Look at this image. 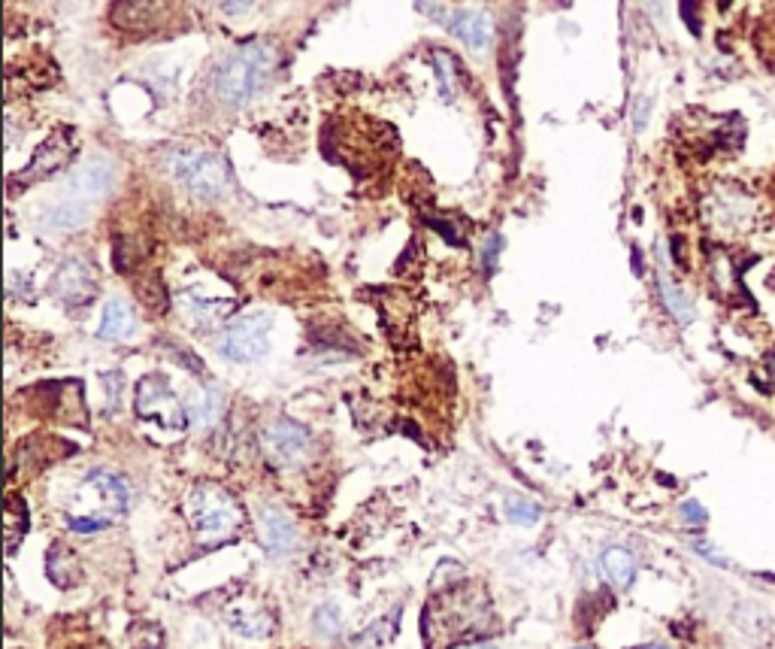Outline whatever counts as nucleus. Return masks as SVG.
I'll return each instance as SVG.
<instances>
[{"mask_svg": "<svg viewBox=\"0 0 775 649\" xmlns=\"http://www.w3.org/2000/svg\"><path fill=\"white\" fill-rule=\"evenodd\" d=\"M3 528H7V549H10V552H15L19 537H25V531H27V504L19 495L7 497Z\"/></svg>", "mask_w": 775, "mask_h": 649, "instance_id": "20", "label": "nucleus"}, {"mask_svg": "<svg viewBox=\"0 0 775 649\" xmlns=\"http://www.w3.org/2000/svg\"><path fill=\"white\" fill-rule=\"evenodd\" d=\"M261 444L267 459L279 465V468H297L310 459L313 452V434L306 432L303 425L291 419H273L261 432Z\"/></svg>", "mask_w": 775, "mask_h": 649, "instance_id": "8", "label": "nucleus"}, {"mask_svg": "<svg viewBox=\"0 0 775 649\" xmlns=\"http://www.w3.org/2000/svg\"><path fill=\"white\" fill-rule=\"evenodd\" d=\"M86 222H88V204H82V201H64V204L52 206L49 213L43 216V225H46L49 231H58V234L82 228Z\"/></svg>", "mask_w": 775, "mask_h": 649, "instance_id": "19", "label": "nucleus"}, {"mask_svg": "<svg viewBox=\"0 0 775 649\" xmlns=\"http://www.w3.org/2000/svg\"><path fill=\"white\" fill-rule=\"evenodd\" d=\"M188 523L201 540H227L243 528V507L227 489L213 483L198 485L188 495Z\"/></svg>", "mask_w": 775, "mask_h": 649, "instance_id": "4", "label": "nucleus"}, {"mask_svg": "<svg viewBox=\"0 0 775 649\" xmlns=\"http://www.w3.org/2000/svg\"><path fill=\"white\" fill-rule=\"evenodd\" d=\"M218 416H222V389L206 385L201 389V395L191 401V419L198 425H213Z\"/></svg>", "mask_w": 775, "mask_h": 649, "instance_id": "23", "label": "nucleus"}, {"mask_svg": "<svg viewBox=\"0 0 775 649\" xmlns=\"http://www.w3.org/2000/svg\"><path fill=\"white\" fill-rule=\"evenodd\" d=\"M658 282H661V298L663 304H666V310H670V316H673L675 322H682V325H688L690 318H694V306H690V301L685 298V292H682L663 270Z\"/></svg>", "mask_w": 775, "mask_h": 649, "instance_id": "21", "label": "nucleus"}, {"mask_svg": "<svg viewBox=\"0 0 775 649\" xmlns=\"http://www.w3.org/2000/svg\"><path fill=\"white\" fill-rule=\"evenodd\" d=\"M127 489L125 483L110 471H91L79 483V492L74 497V513H70V528L79 535L101 531L106 525L119 523L125 516Z\"/></svg>", "mask_w": 775, "mask_h": 649, "instance_id": "3", "label": "nucleus"}, {"mask_svg": "<svg viewBox=\"0 0 775 649\" xmlns=\"http://www.w3.org/2000/svg\"><path fill=\"white\" fill-rule=\"evenodd\" d=\"M600 564H603V573H606V580H609L615 589H627L633 580H637V559H633V552H630V549L625 547L603 549Z\"/></svg>", "mask_w": 775, "mask_h": 649, "instance_id": "16", "label": "nucleus"}, {"mask_svg": "<svg viewBox=\"0 0 775 649\" xmlns=\"http://www.w3.org/2000/svg\"><path fill=\"white\" fill-rule=\"evenodd\" d=\"M137 413L139 419L151 422V425H158L164 432L182 434L188 425V416L182 404H179V398L170 392L167 380L158 377V373H151V377H146L137 385Z\"/></svg>", "mask_w": 775, "mask_h": 649, "instance_id": "7", "label": "nucleus"}, {"mask_svg": "<svg viewBox=\"0 0 775 649\" xmlns=\"http://www.w3.org/2000/svg\"><path fill=\"white\" fill-rule=\"evenodd\" d=\"M52 292L58 294L64 304H88L98 294V273L82 258H67L55 273V280H52Z\"/></svg>", "mask_w": 775, "mask_h": 649, "instance_id": "11", "label": "nucleus"}, {"mask_svg": "<svg viewBox=\"0 0 775 649\" xmlns=\"http://www.w3.org/2000/svg\"><path fill=\"white\" fill-rule=\"evenodd\" d=\"M227 625L237 631L239 637H251V640H261L273 631V616L261 607H234L227 611Z\"/></svg>", "mask_w": 775, "mask_h": 649, "instance_id": "17", "label": "nucleus"}, {"mask_svg": "<svg viewBox=\"0 0 775 649\" xmlns=\"http://www.w3.org/2000/svg\"><path fill=\"white\" fill-rule=\"evenodd\" d=\"M685 519H688V523L700 525V523H706V513L700 510V504H694V501H690V504H685Z\"/></svg>", "mask_w": 775, "mask_h": 649, "instance_id": "27", "label": "nucleus"}, {"mask_svg": "<svg viewBox=\"0 0 775 649\" xmlns=\"http://www.w3.org/2000/svg\"><path fill=\"white\" fill-rule=\"evenodd\" d=\"M506 516L518 525H533L539 523V507L537 504H530V501L513 497V501H506Z\"/></svg>", "mask_w": 775, "mask_h": 649, "instance_id": "26", "label": "nucleus"}, {"mask_svg": "<svg viewBox=\"0 0 775 649\" xmlns=\"http://www.w3.org/2000/svg\"><path fill=\"white\" fill-rule=\"evenodd\" d=\"M633 649H670V647H663V644H645V647H633Z\"/></svg>", "mask_w": 775, "mask_h": 649, "instance_id": "30", "label": "nucleus"}, {"mask_svg": "<svg viewBox=\"0 0 775 649\" xmlns=\"http://www.w3.org/2000/svg\"><path fill=\"white\" fill-rule=\"evenodd\" d=\"M276 70V49L267 43H243L237 49H231L215 64L213 70V98L222 107H246L251 98H258L267 82L273 79Z\"/></svg>", "mask_w": 775, "mask_h": 649, "instance_id": "2", "label": "nucleus"}, {"mask_svg": "<svg viewBox=\"0 0 775 649\" xmlns=\"http://www.w3.org/2000/svg\"><path fill=\"white\" fill-rule=\"evenodd\" d=\"M449 31L461 40L467 49H488L494 40V19L485 10H458L449 19Z\"/></svg>", "mask_w": 775, "mask_h": 649, "instance_id": "12", "label": "nucleus"}, {"mask_svg": "<svg viewBox=\"0 0 775 649\" xmlns=\"http://www.w3.org/2000/svg\"><path fill=\"white\" fill-rule=\"evenodd\" d=\"M458 649H497V647H491V644H470V647H458Z\"/></svg>", "mask_w": 775, "mask_h": 649, "instance_id": "29", "label": "nucleus"}, {"mask_svg": "<svg viewBox=\"0 0 775 649\" xmlns=\"http://www.w3.org/2000/svg\"><path fill=\"white\" fill-rule=\"evenodd\" d=\"M575 649H579V647H575Z\"/></svg>", "mask_w": 775, "mask_h": 649, "instance_id": "31", "label": "nucleus"}, {"mask_svg": "<svg viewBox=\"0 0 775 649\" xmlns=\"http://www.w3.org/2000/svg\"><path fill=\"white\" fill-rule=\"evenodd\" d=\"M134 328H137V322H134V313H131L127 301L113 298L110 304L103 306L101 328H98L101 340H127L134 334Z\"/></svg>", "mask_w": 775, "mask_h": 649, "instance_id": "14", "label": "nucleus"}, {"mask_svg": "<svg viewBox=\"0 0 775 649\" xmlns=\"http://www.w3.org/2000/svg\"><path fill=\"white\" fill-rule=\"evenodd\" d=\"M67 158H70V143L64 141V137H55V141L43 143V146H40V153L34 155L31 167H27L25 179L49 177V174H55L58 167L67 165Z\"/></svg>", "mask_w": 775, "mask_h": 649, "instance_id": "18", "label": "nucleus"}, {"mask_svg": "<svg viewBox=\"0 0 775 649\" xmlns=\"http://www.w3.org/2000/svg\"><path fill=\"white\" fill-rule=\"evenodd\" d=\"M261 540L267 552L273 556H288L297 549V525L291 523L285 510L263 507L261 513Z\"/></svg>", "mask_w": 775, "mask_h": 649, "instance_id": "13", "label": "nucleus"}, {"mask_svg": "<svg viewBox=\"0 0 775 649\" xmlns=\"http://www.w3.org/2000/svg\"><path fill=\"white\" fill-rule=\"evenodd\" d=\"M766 370H770V377L775 380V346L766 353Z\"/></svg>", "mask_w": 775, "mask_h": 649, "instance_id": "28", "label": "nucleus"}, {"mask_svg": "<svg viewBox=\"0 0 775 649\" xmlns=\"http://www.w3.org/2000/svg\"><path fill=\"white\" fill-rule=\"evenodd\" d=\"M715 219L727 222L730 228H742L751 216H754V201H751L745 191H721L715 194Z\"/></svg>", "mask_w": 775, "mask_h": 649, "instance_id": "15", "label": "nucleus"}, {"mask_svg": "<svg viewBox=\"0 0 775 649\" xmlns=\"http://www.w3.org/2000/svg\"><path fill=\"white\" fill-rule=\"evenodd\" d=\"M74 568H76V556L70 552V549H64V547L52 549L46 571H49V577L58 583V586L64 589L74 583Z\"/></svg>", "mask_w": 775, "mask_h": 649, "instance_id": "24", "label": "nucleus"}, {"mask_svg": "<svg viewBox=\"0 0 775 649\" xmlns=\"http://www.w3.org/2000/svg\"><path fill=\"white\" fill-rule=\"evenodd\" d=\"M270 325H273V318L267 313H246V316L234 318L218 340L222 356L239 361V365L263 358L270 349Z\"/></svg>", "mask_w": 775, "mask_h": 649, "instance_id": "6", "label": "nucleus"}, {"mask_svg": "<svg viewBox=\"0 0 775 649\" xmlns=\"http://www.w3.org/2000/svg\"><path fill=\"white\" fill-rule=\"evenodd\" d=\"M173 0H115L110 7V22L127 34H151L170 22Z\"/></svg>", "mask_w": 775, "mask_h": 649, "instance_id": "9", "label": "nucleus"}, {"mask_svg": "<svg viewBox=\"0 0 775 649\" xmlns=\"http://www.w3.org/2000/svg\"><path fill=\"white\" fill-rule=\"evenodd\" d=\"M167 170L170 177L179 179L194 198L201 201H215L227 191V165L222 155L206 153V149H173L167 155Z\"/></svg>", "mask_w": 775, "mask_h": 649, "instance_id": "5", "label": "nucleus"}, {"mask_svg": "<svg viewBox=\"0 0 775 649\" xmlns=\"http://www.w3.org/2000/svg\"><path fill=\"white\" fill-rule=\"evenodd\" d=\"M186 310L191 322L198 325H213V322H222V318L231 313V301H206V298H186Z\"/></svg>", "mask_w": 775, "mask_h": 649, "instance_id": "22", "label": "nucleus"}, {"mask_svg": "<svg viewBox=\"0 0 775 649\" xmlns=\"http://www.w3.org/2000/svg\"><path fill=\"white\" fill-rule=\"evenodd\" d=\"M488 623V592L473 583L454 580L439 598L427 604L425 611V640L427 647H451L461 637L482 631Z\"/></svg>", "mask_w": 775, "mask_h": 649, "instance_id": "1", "label": "nucleus"}, {"mask_svg": "<svg viewBox=\"0 0 775 649\" xmlns=\"http://www.w3.org/2000/svg\"><path fill=\"white\" fill-rule=\"evenodd\" d=\"M115 186V165L110 158H88L79 167L70 170V177L64 182V191L70 201H98L106 198Z\"/></svg>", "mask_w": 775, "mask_h": 649, "instance_id": "10", "label": "nucleus"}, {"mask_svg": "<svg viewBox=\"0 0 775 649\" xmlns=\"http://www.w3.org/2000/svg\"><path fill=\"white\" fill-rule=\"evenodd\" d=\"M313 623L322 635L334 637L339 631V625H342V613H339L337 604H322V607L315 611Z\"/></svg>", "mask_w": 775, "mask_h": 649, "instance_id": "25", "label": "nucleus"}]
</instances>
